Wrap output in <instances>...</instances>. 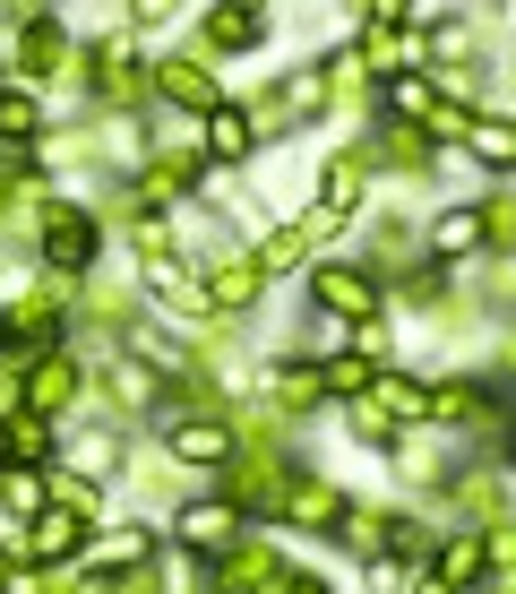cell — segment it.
I'll return each mask as SVG.
<instances>
[{
    "instance_id": "6da1fadb",
    "label": "cell",
    "mask_w": 516,
    "mask_h": 594,
    "mask_svg": "<svg viewBox=\"0 0 516 594\" xmlns=\"http://www.w3.org/2000/svg\"><path fill=\"white\" fill-rule=\"evenodd\" d=\"M319 301H327V310H370V276H345V267H327V276H319Z\"/></svg>"
},
{
    "instance_id": "7a4b0ae2",
    "label": "cell",
    "mask_w": 516,
    "mask_h": 594,
    "mask_svg": "<svg viewBox=\"0 0 516 594\" xmlns=\"http://www.w3.org/2000/svg\"><path fill=\"white\" fill-rule=\"evenodd\" d=\"M430 241H439V250H474V241H483V216H474V207H456V216H439V225H430Z\"/></svg>"
},
{
    "instance_id": "3957f363",
    "label": "cell",
    "mask_w": 516,
    "mask_h": 594,
    "mask_svg": "<svg viewBox=\"0 0 516 594\" xmlns=\"http://www.w3.org/2000/svg\"><path fill=\"white\" fill-rule=\"evenodd\" d=\"M172 448H181L190 465H216V457H225V430H216V423H190L181 439H172Z\"/></svg>"
},
{
    "instance_id": "277c9868",
    "label": "cell",
    "mask_w": 516,
    "mask_h": 594,
    "mask_svg": "<svg viewBox=\"0 0 516 594\" xmlns=\"http://www.w3.org/2000/svg\"><path fill=\"white\" fill-rule=\"evenodd\" d=\"M207 138H216V156H241V147H250V121H241V112H216Z\"/></svg>"
},
{
    "instance_id": "5b68a950",
    "label": "cell",
    "mask_w": 516,
    "mask_h": 594,
    "mask_svg": "<svg viewBox=\"0 0 516 594\" xmlns=\"http://www.w3.org/2000/svg\"><path fill=\"white\" fill-rule=\"evenodd\" d=\"M87 250H96V232H78V225L61 216V225H52V259H61V267H78Z\"/></svg>"
},
{
    "instance_id": "8992f818",
    "label": "cell",
    "mask_w": 516,
    "mask_h": 594,
    "mask_svg": "<svg viewBox=\"0 0 516 594\" xmlns=\"http://www.w3.org/2000/svg\"><path fill=\"white\" fill-rule=\"evenodd\" d=\"M0 130H34V96H0Z\"/></svg>"
},
{
    "instance_id": "52a82bcc",
    "label": "cell",
    "mask_w": 516,
    "mask_h": 594,
    "mask_svg": "<svg viewBox=\"0 0 516 594\" xmlns=\"http://www.w3.org/2000/svg\"><path fill=\"white\" fill-rule=\"evenodd\" d=\"M9 457H27V465L43 457V423H18V430H9Z\"/></svg>"
},
{
    "instance_id": "ba28073f",
    "label": "cell",
    "mask_w": 516,
    "mask_h": 594,
    "mask_svg": "<svg viewBox=\"0 0 516 594\" xmlns=\"http://www.w3.org/2000/svg\"><path fill=\"white\" fill-rule=\"evenodd\" d=\"M69 534H78V517H43V534H34V543H43V552H69Z\"/></svg>"
}]
</instances>
